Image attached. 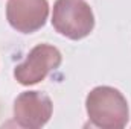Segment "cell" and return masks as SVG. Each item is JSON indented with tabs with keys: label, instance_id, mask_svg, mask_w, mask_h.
Masks as SVG:
<instances>
[{
	"label": "cell",
	"instance_id": "6da1fadb",
	"mask_svg": "<svg viewBox=\"0 0 131 129\" xmlns=\"http://www.w3.org/2000/svg\"><path fill=\"white\" fill-rule=\"evenodd\" d=\"M85 109L90 122L102 129H122L130 119V108L125 96L107 85L93 88L85 99Z\"/></svg>",
	"mask_w": 131,
	"mask_h": 129
},
{
	"label": "cell",
	"instance_id": "7a4b0ae2",
	"mask_svg": "<svg viewBox=\"0 0 131 129\" xmlns=\"http://www.w3.org/2000/svg\"><path fill=\"white\" fill-rule=\"evenodd\" d=\"M52 26L60 35L78 41L93 32L95 14L85 0H57L52 11Z\"/></svg>",
	"mask_w": 131,
	"mask_h": 129
},
{
	"label": "cell",
	"instance_id": "3957f363",
	"mask_svg": "<svg viewBox=\"0 0 131 129\" xmlns=\"http://www.w3.org/2000/svg\"><path fill=\"white\" fill-rule=\"evenodd\" d=\"M63 61L61 52L50 44H38L28 53L26 59L14 68V78L18 84L29 87L35 85L55 71Z\"/></svg>",
	"mask_w": 131,
	"mask_h": 129
},
{
	"label": "cell",
	"instance_id": "277c9868",
	"mask_svg": "<svg viewBox=\"0 0 131 129\" xmlns=\"http://www.w3.org/2000/svg\"><path fill=\"white\" fill-rule=\"evenodd\" d=\"M53 103L40 91H25L14 100V120L26 129L43 128L52 117Z\"/></svg>",
	"mask_w": 131,
	"mask_h": 129
},
{
	"label": "cell",
	"instance_id": "5b68a950",
	"mask_svg": "<svg viewBox=\"0 0 131 129\" xmlns=\"http://www.w3.org/2000/svg\"><path fill=\"white\" fill-rule=\"evenodd\" d=\"M49 17L47 0H8L6 18L21 33H32L46 24Z\"/></svg>",
	"mask_w": 131,
	"mask_h": 129
}]
</instances>
